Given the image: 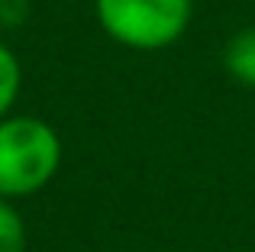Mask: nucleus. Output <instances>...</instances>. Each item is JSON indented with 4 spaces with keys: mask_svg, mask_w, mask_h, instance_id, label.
I'll return each instance as SVG.
<instances>
[{
    "mask_svg": "<svg viewBox=\"0 0 255 252\" xmlns=\"http://www.w3.org/2000/svg\"><path fill=\"white\" fill-rule=\"evenodd\" d=\"M62 165V139L39 117L0 120V197H29L55 178Z\"/></svg>",
    "mask_w": 255,
    "mask_h": 252,
    "instance_id": "nucleus-1",
    "label": "nucleus"
},
{
    "mask_svg": "<svg viewBox=\"0 0 255 252\" xmlns=\"http://www.w3.org/2000/svg\"><path fill=\"white\" fill-rule=\"evenodd\" d=\"M194 0H94V16L113 42L136 52L174 45L191 23Z\"/></svg>",
    "mask_w": 255,
    "mask_h": 252,
    "instance_id": "nucleus-2",
    "label": "nucleus"
},
{
    "mask_svg": "<svg viewBox=\"0 0 255 252\" xmlns=\"http://www.w3.org/2000/svg\"><path fill=\"white\" fill-rule=\"evenodd\" d=\"M23 88V68H19V58L0 42V120L13 110Z\"/></svg>",
    "mask_w": 255,
    "mask_h": 252,
    "instance_id": "nucleus-4",
    "label": "nucleus"
},
{
    "mask_svg": "<svg viewBox=\"0 0 255 252\" xmlns=\"http://www.w3.org/2000/svg\"><path fill=\"white\" fill-rule=\"evenodd\" d=\"M26 220L10 201L0 197V252H26Z\"/></svg>",
    "mask_w": 255,
    "mask_h": 252,
    "instance_id": "nucleus-5",
    "label": "nucleus"
},
{
    "mask_svg": "<svg viewBox=\"0 0 255 252\" xmlns=\"http://www.w3.org/2000/svg\"><path fill=\"white\" fill-rule=\"evenodd\" d=\"M223 65L239 84L255 88V26H246L226 42L223 49Z\"/></svg>",
    "mask_w": 255,
    "mask_h": 252,
    "instance_id": "nucleus-3",
    "label": "nucleus"
}]
</instances>
